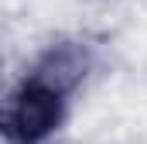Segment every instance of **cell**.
I'll return each mask as SVG.
<instances>
[{
	"label": "cell",
	"instance_id": "cell-1",
	"mask_svg": "<svg viewBox=\"0 0 147 144\" xmlns=\"http://www.w3.org/2000/svg\"><path fill=\"white\" fill-rule=\"evenodd\" d=\"M65 117V93L45 79L28 75L0 100V137L10 144H41L58 130Z\"/></svg>",
	"mask_w": 147,
	"mask_h": 144
},
{
	"label": "cell",
	"instance_id": "cell-2",
	"mask_svg": "<svg viewBox=\"0 0 147 144\" xmlns=\"http://www.w3.org/2000/svg\"><path fill=\"white\" fill-rule=\"evenodd\" d=\"M89 69H92V48L86 41H58V45H51L38 58L31 75L45 79L48 86H55L58 93L69 96L75 86L89 75Z\"/></svg>",
	"mask_w": 147,
	"mask_h": 144
}]
</instances>
